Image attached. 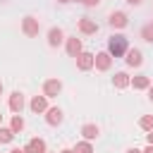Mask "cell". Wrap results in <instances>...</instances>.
<instances>
[{"label": "cell", "instance_id": "obj_3", "mask_svg": "<svg viewBox=\"0 0 153 153\" xmlns=\"http://www.w3.org/2000/svg\"><path fill=\"white\" fill-rule=\"evenodd\" d=\"M22 33H24L26 38H36V36L41 33V22H38L33 14L22 17Z\"/></svg>", "mask_w": 153, "mask_h": 153}, {"label": "cell", "instance_id": "obj_27", "mask_svg": "<svg viewBox=\"0 0 153 153\" xmlns=\"http://www.w3.org/2000/svg\"><path fill=\"white\" fill-rule=\"evenodd\" d=\"M124 2H127V5H131V7H139L143 0H124Z\"/></svg>", "mask_w": 153, "mask_h": 153}, {"label": "cell", "instance_id": "obj_17", "mask_svg": "<svg viewBox=\"0 0 153 153\" xmlns=\"http://www.w3.org/2000/svg\"><path fill=\"white\" fill-rule=\"evenodd\" d=\"M151 84H153V81H151V76H148V74H143V72H139V74H134V76H131V88H134V91H146Z\"/></svg>", "mask_w": 153, "mask_h": 153}, {"label": "cell", "instance_id": "obj_24", "mask_svg": "<svg viewBox=\"0 0 153 153\" xmlns=\"http://www.w3.org/2000/svg\"><path fill=\"white\" fill-rule=\"evenodd\" d=\"M146 143H151V146H153V129H151V131H146Z\"/></svg>", "mask_w": 153, "mask_h": 153}, {"label": "cell", "instance_id": "obj_6", "mask_svg": "<svg viewBox=\"0 0 153 153\" xmlns=\"http://www.w3.org/2000/svg\"><path fill=\"white\" fill-rule=\"evenodd\" d=\"M65 53L76 60V57L84 53V41L76 38V36H67V38H65Z\"/></svg>", "mask_w": 153, "mask_h": 153}, {"label": "cell", "instance_id": "obj_8", "mask_svg": "<svg viewBox=\"0 0 153 153\" xmlns=\"http://www.w3.org/2000/svg\"><path fill=\"white\" fill-rule=\"evenodd\" d=\"M76 29H79L81 36H96V33H98V22L91 19V17H79Z\"/></svg>", "mask_w": 153, "mask_h": 153}, {"label": "cell", "instance_id": "obj_12", "mask_svg": "<svg viewBox=\"0 0 153 153\" xmlns=\"http://www.w3.org/2000/svg\"><path fill=\"white\" fill-rule=\"evenodd\" d=\"M93 67H96V53L84 50V53L76 57V69H79V72H91Z\"/></svg>", "mask_w": 153, "mask_h": 153}, {"label": "cell", "instance_id": "obj_11", "mask_svg": "<svg viewBox=\"0 0 153 153\" xmlns=\"http://www.w3.org/2000/svg\"><path fill=\"white\" fill-rule=\"evenodd\" d=\"M112 62H115V57H112L108 50H98V53H96V67H93V69H98V72H110V69H112Z\"/></svg>", "mask_w": 153, "mask_h": 153}, {"label": "cell", "instance_id": "obj_22", "mask_svg": "<svg viewBox=\"0 0 153 153\" xmlns=\"http://www.w3.org/2000/svg\"><path fill=\"white\" fill-rule=\"evenodd\" d=\"M139 129L151 131V129H153V115H141V117H139Z\"/></svg>", "mask_w": 153, "mask_h": 153}, {"label": "cell", "instance_id": "obj_15", "mask_svg": "<svg viewBox=\"0 0 153 153\" xmlns=\"http://www.w3.org/2000/svg\"><path fill=\"white\" fill-rule=\"evenodd\" d=\"M79 134H81V139L96 141V139L100 136V127H98L96 122H84V124H81V129H79Z\"/></svg>", "mask_w": 153, "mask_h": 153}, {"label": "cell", "instance_id": "obj_2", "mask_svg": "<svg viewBox=\"0 0 153 153\" xmlns=\"http://www.w3.org/2000/svg\"><path fill=\"white\" fill-rule=\"evenodd\" d=\"M108 24H110L112 31H122V29L129 26V17H127L124 10H112V12L108 14Z\"/></svg>", "mask_w": 153, "mask_h": 153}, {"label": "cell", "instance_id": "obj_35", "mask_svg": "<svg viewBox=\"0 0 153 153\" xmlns=\"http://www.w3.org/2000/svg\"><path fill=\"white\" fill-rule=\"evenodd\" d=\"M45 153H50V151H45Z\"/></svg>", "mask_w": 153, "mask_h": 153}, {"label": "cell", "instance_id": "obj_25", "mask_svg": "<svg viewBox=\"0 0 153 153\" xmlns=\"http://www.w3.org/2000/svg\"><path fill=\"white\" fill-rule=\"evenodd\" d=\"M124 153H143V151H141V148H136V146H129Z\"/></svg>", "mask_w": 153, "mask_h": 153}, {"label": "cell", "instance_id": "obj_18", "mask_svg": "<svg viewBox=\"0 0 153 153\" xmlns=\"http://www.w3.org/2000/svg\"><path fill=\"white\" fill-rule=\"evenodd\" d=\"M24 127H26L24 115H22V112H14V115H12V120H10V129H12L14 134H22V131H24Z\"/></svg>", "mask_w": 153, "mask_h": 153}, {"label": "cell", "instance_id": "obj_31", "mask_svg": "<svg viewBox=\"0 0 153 153\" xmlns=\"http://www.w3.org/2000/svg\"><path fill=\"white\" fill-rule=\"evenodd\" d=\"M10 153H24V148H12Z\"/></svg>", "mask_w": 153, "mask_h": 153}, {"label": "cell", "instance_id": "obj_20", "mask_svg": "<svg viewBox=\"0 0 153 153\" xmlns=\"http://www.w3.org/2000/svg\"><path fill=\"white\" fill-rule=\"evenodd\" d=\"M139 36H141V38H143L146 43H153V19H151V22H146V24L141 26Z\"/></svg>", "mask_w": 153, "mask_h": 153}, {"label": "cell", "instance_id": "obj_26", "mask_svg": "<svg viewBox=\"0 0 153 153\" xmlns=\"http://www.w3.org/2000/svg\"><path fill=\"white\" fill-rule=\"evenodd\" d=\"M146 96H148V100H151V103H153V84H151V86H148V88H146Z\"/></svg>", "mask_w": 153, "mask_h": 153}, {"label": "cell", "instance_id": "obj_19", "mask_svg": "<svg viewBox=\"0 0 153 153\" xmlns=\"http://www.w3.org/2000/svg\"><path fill=\"white\" fill-rule=\"evenodd\" d=\"M72 148H74V153H93V141L81 139V141H76Z\"/></svg>", "mask_w": 153, "mask_h": 153}, {"label": "cell", "instance_id": "obj_14", "mask_svg": "<svg viewBox=\"0 0 153 153\" xmlns=\"http://www.w3.org/2000/svg\"><path fill=\"white\" fill-rule=\"evenodd\" d=\"M124 62H127V67L139 69V67L143 65V53H141L139 48H129V50H127V55H124Z\"/></svg>", "mask_w": 153, "mask_h": 153}, {"label": "cell", "instance_id": "obj_32", "mask_svg": "<svg viewBox=\"0 0 153 153\" xmlns=\"http://www.w3.org/2000/svg\"><path fill=\"white\" fill-rule=\"evenodd\" d=\"M2 93H5V84L0 81V96H2Z\"/></svg>", "mask_w": 153, "mask_h": 153}, {"label": "cell", "instance_id": "obj_33", "mask_svg": "<svg viewBox=\"0 0 153 153\" xmlns=\"http://www.w3.org/2000/svg\"><path fill=\"white\" fill-rule=\"evenodd\" d=\"M0 127H2V115H0Z\"/></svg>", "mask_w": 153, "mask_h": 153}, {"label": "cell", "instance_id": "obj_29", "mask_svg": "<svg viewBox=\"0 0 153 153\" xmlns=\"http://www.w3.org/2000/svg\"><path fill=\"white\" fill-rule=\"evenodd\" d=\"M55 2H57V5H69L72 0H55Z\"/></svg>", "mask_w": 153, "mask_h": 153}, {"label": "cell", "instance_id": "obj_28", "mask_svg": "<svg viewBox=\"0 0 153 153\" xmlns=\"http://www.w3.org/2000/svg\"><path fill=\"white\" fill-rule=\"evenodd\" d=\"M141 151H143V153H153V146H151V143H146V148H141Z\"/></svg>", "mask_w": 153, "mask_h": 153}, {"label": "cell", "instance_id": "obj_16", "mask_svg": "<svg viewBox=\"0 0 153 153\" xmlns=\"http://www.w3.org/2000/svg\"><path fill=\"white\" fill-rule=\"evenodd\" d=\"M112 86H115L117 91H124V88L131 86V76H129L127 72H115V74H112Z\"/></svg>", "mask_w": 153, "mask_h": 153}, {"label": "cell", "instance_id": "obj_21", "mask_svg": "<svg viewBox=\"0 0 153 153\" xmlns=\"http://www.w3.org/2000/svg\"><path fill=\"white\" fill-rule=\"evenodd\" d=\"M14 136H17V134L10 129V124H7V127H0V143H5V146H7V143H12V141H14Z\"/></svg>", "mask_w": 153, "mask_h": 153}, {"label": "cell", "instance_id": "obj_1", "mask_svg": "<svg viewBox=\"0 0 153 153\" xmlns=\"http://www.w3.org/2000/svg\"><path fill=\"white\" fill-rule=\"evenodd\" d=\"M129 48H131V45H129V38H127L122 31H115V33L108 38V48H105V50L117 60V57H124Z\"/></svg>", "mask_w": 153, "mask_h": 153}, {"label": "cell", "instance_id": "obj_30", "mask_svg": "<svg viewBox=\"0 0 153 153\" xmlns=\"http://www.w3.org/2000/svg\"><path fill=\"white\" fill-rule=\"evenodd\" d=\"M60 153H74V148H62Z\"/></svg>", "mask_w": 153, "mask_h": 153}, {"label": "cell", "instance_id": "obj_5", "mask_svg": "<svg viewBox=\"0 0 153 153\" xmlns=\"http://www.w3.org/2000/svg\"><path fill=\"white\" fill-rule=\"evenodd\" d=\"M43 120H45V124H48V127H60V124L65 122V110H62L60 105H50V108L45 110Z\"/></svg>", "mask_w": 153, "mask_h": 153}, {"label": "cell", "instance_id": "obj_23", "mask_svg": "<svg viewBox=\"0 0 153 153\" xmlns=\"http://www.w3.org/2000/svg\"><path fill=\"white\" fill-rule=\"evenodd\" d=\"M81 5H84V7H98L100 0H81Z\"/></svg>", "mask_w": 153, "mask_h": 153}, {"label": "cell", "instance_id": "obj_7", "mask_svg": "<svg viewBox=\"0 0 153 153\" xmlns=\"http://www.w3.org/2000/svg\"><path fill=\"white\" fill-rule=\"evenodd\" d=\"M43 96H48V98H57L60 93H62V79H57V76H50V79H45L43 81V91H41Z\"/></svg>", "mask_w": 153, "mask_h": 153}, {"label": "cell", "instance_id": "obj_13", "mask_svg": "<svg viewBox=\"0 0 153 153\" xmlns=\"http://www.w3.org/2000/svg\"><path fill=\"white\" fill-rule=\"evenodd\" d=\"M22 148H24V153H45V151H48V143H45L43 136H33V139H29Z\"/></svg>", "mask_w": 153, "mask_h": 153}, {"label": "cell", "instance_id": "obj_9", "mask_svg": "<svg viewBox=\"0 0 153 153\" xmlns=\"http://www.w3.org/2000/svg\"><path fill=\"white\" fill-rule=\"evenodd\" d=\"M50 98L48 96H31V100H29V110L33 112V115H45V110L50 108V103H48Z\"/></svg>", "mask_w": 153, "mask_h": 153}, {"label": "cell", "instance_id": "obj_10", "mask_svg": "<svg viewBox=\"0 0 153 153\" xmlns=\"http://www.w3.org/2000/svg\"><path fill=\"white\" fill-rule=\"evenodd\" d=\"M65 31L60 29V26H50L48 29V33H45V41H48V45L50 48H60V45H65Z\"/></svg>", "mask_w": 153, "mask_h": 153}, {"label": "cell", "instance_id": "obj_4", "mask_svg": "<svg viewBox=\"0 0 153 153\" xmlns=\"http://www.w3.org/2000/svg\"><path fill=\"white\" fill-rule=\"evenodd\" d=\"M7 108L12 110V115H14V112H24V108H29L26 96H24L22 91H12V93L7 96Z\"/></svg>", "mask_w": 153, "mask_h": 153}, {"label": "cell", "instance_id": "obj_34", "mask_svg": "<svg viewBox=\"0 0 153 153\" xmlns=\"http://www.w3.org/2000/svg\"><path fill=\"white\" fill-rule=\"evenodd\" d=\"M72 2H81V0H72Z\"/></svg>", "mask_w": 153, "mask_h": 153}]
</instances>
